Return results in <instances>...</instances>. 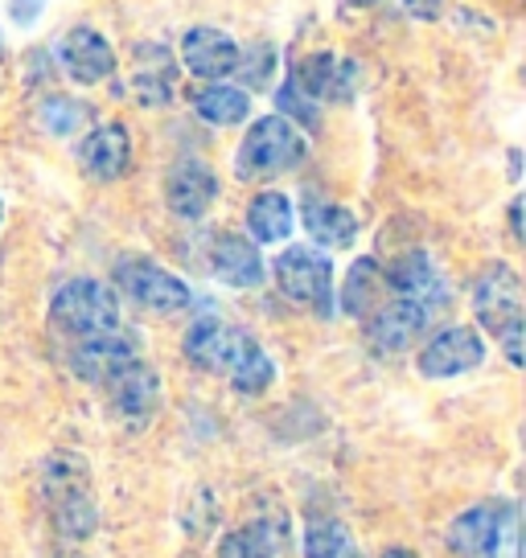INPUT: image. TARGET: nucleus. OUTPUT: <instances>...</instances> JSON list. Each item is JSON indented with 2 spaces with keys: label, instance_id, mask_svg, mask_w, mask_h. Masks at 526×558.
<instances>
[{
  "label": "nucleus",
  "instance_id": "nucleus-1",
  "mask_svg": "<svg viewBox=\"0 0 526 558\" xmlns=\"http://www.w3.org/2000/svg\"><path fill=\"white\" fill-rule=\"evenodd\" d=\"M309 153L304 132L297 123H288L284 116H263L247 128L239 157H235V173L243 181H263V177H280L288 169H297Z\"/></svg>",
  "mask_w": 526,
  "mask_h": 558
},
{
  "label": "nucleus",
  "instance_id": "nucleus-2",
  "mask_svg": "<svg viewBox=\"0 0 526 558\" xmlns=\"http://www.w3.org/2000/svg\"><path fill=\"white\" fill-rule=\"evenodd\" d=\"M50 320L67 337H99L120 329V296L99 279H67L50 300Z\"/></svg>",
  "mask_w": 526,
  "mask_h": 558
},
{
  "label": "nucleus",
  "instance_id": "nucleus-3",
  "mask_svg": "<svg viewBox=\"0 0 526 558\" xmlns=\"http://www.w3.org/2000/svg\"><path fill=\"white\" fill-rule=\"evenodd\" d=\"M276 271V283L280 292L292 304L309 308L316 316H330L334 313V263L325 251L316 246H288L280 259L272 263Z\"/></svg>",
  "mask_w": 526,
  "mask_h": 558
},
{
  "label": "nucleus",
  "instance_id": "nucleus-4",
  "mask_svg": "<svg viewBox=\"0 0 526 558\" xmlns=\"http://www.w3.org/2000/svg\"><path fill=\"white\" fill-rule=\"evenodd\" d=\"M116 283H120L128 296L153 308V313H181L190 308L193 292L186 288V279H177L174 271H165L148 259H123L116 267Z\"/></svg>",
  "mask_w": 526,
  "mask_h": 558
},
{
  "label": "nucleus",
  "instance_id": "nucleus-5",
  "mask_svg": "<svg viewBox=\"0 0 526 558\" xmlns=\"http://www.w3.org/2000/svg\"><path fill=\"white\" fill-rule=\"evenodd\" d=\"M288 78L316 104H350L358 83H362V66L350 62V58H337L330 50H316L304 53Z\"/></svg>",
  "mask_w": 526,
  "mask_h": 558
},
{
  "label": "nucleus",
  "instance_id": "nucleus-6",
  "mask_svg": "<svg viewBox=\"0 0 526 558\" xmlns=\"http://www.w3.org/2000/svg\"><path fill=\"white\" fill-rule=\"evenodd\" d=\"M474 313L493 337L523 325V283L506 263H493L481 271V279L474 283Z\"/></svg>",
  "mask_w": 526,
  "mask_h": 558
},
{
  "label": "nucleus",
  "instance_id": "nucleus-7",
  "mask_svg": "<svg viewBox=\"0 0 526 558\" xmlns=\"http://www.w3.org/2000/svg\"><path fill=\"white\" fill-rule=\"evenodd\" d=\"M58 66L71 74L74 83L83 87H99L116 74V50L99 29L91 25H74L67 34L58 37Z\"/></svg>",
  "mask_w": 526,
  "mask_h": 558
},
{
  "label": "nucleus",
  "instance_id": "nucleus-8",
  "mask_svg": "<svg viewBox=\"0 0 526 558\" xmlns=\"http://www.w3.org/2000/svg\"><path fill=\"white\" fill-rule=\"evenodd\" d=\"M481 362H486V341H481L469 325H453V329L437 332V337L420 349L423 378H456V374L477 369Z\"/></svg>",
  "mask_w": 526,
  "mask_h": 558
},
{
  "label": "nucleus",
  "instance_id": "nucleus-9",
  "mask_svg": "<svg viewBox=\"0 0 526 558\" xmlns=\"http://www.w3.org/2000/svg\"><path fill=\"white\" fill-rule=\"evenodd\" d=\"M247 349H251V337L243 329H230L223 320H214V316L190 325V332H186V357L211 374H230Z\"/></svg>",
  "mask_w": 526,
  "mask_h": 558
},
{
  "label": "nucleus",
  "instance_id": "nucleus-10",
  "mask_svg": "<svg viewBox=\"0 0 526 558\" xmlns=\"http://www.w3.org/2000/svg\"><path fill=\"white\" fill-rule=\"evenodd\" d=\"M449 542L465 558H502L514 550V518H498L493 509H469L453 522Z\"/></svg>",
  "mask_w": 526,
  "mask_h": 558
},
{
  "label": "nucleus",
  "instance_id": "nucleus-11",
  "mask_svg": "<svg viewBox=\"0 0 526 558\" xmlns=\"http://www.w3.org/2000/svg\"><path fill=\"white\" fill-rule=\"evenodd\" d=\"M437 313H428L423 304L416 300H404V296H391L386 304H379L367 320V341L379 353H404L423 329H428V320Z\"/></svg>",
  "mask_w": 526,
  "mask_h": 558
},
{
  "label": "nucleus",
  "instance_id": "nucleus-12",
  "mask_svg": "<svg viewBox=\"0 0 526 558\" xmlns=\"http://www.w3.org/2000/svg\"><path fill=\"white\" fill-rule=\"evenodd\" d=\"M132 362H136V341L120 329L99 332V337H83L71 353V369L91 386H107Z\"/></svg>",
  "mask_w": 526,
  "mask_h": 558
},
{
  "label": "nucleus",
  "instance_id": "nucleus-13",
  "mask_svg": "<svg viewBox=\"0 0 526 558\" xmlns=\"http://www.w3.org/2000/svg\"><path fill=\"white\" fill-rule=\"evenodd\" d=\"M235 62H239V41L214 25H198L181 37V66L190 70L193 78L202 83H223L235 74Z\"/></svg>",
  "mask_w": 526,
  "mask_h": 558
},
{
  "label": "nucleus",
  "instance_id": "nucleus-14",
  "mask_svg": "<svg viewBox=\"0 0 526 558\" xmlns=\"http://www.w3.org/2000/svg\"><path fill=\"white\" fill-rule=\"evenodd\" d=\"M79 165L91 181H116L128 173L132 165V136L120 120L95 123L87 132V140L79 144Z\"/></svg>",
  "mask_w": 526,
  "mask_h": 558
},
{
  "label": "nucleus",
  "instance_id": "nucleus-15",
  "mask_svg": "<svg viewBox=\"0 0 526 558\" xmlns=\"http://www.w3.org/2000/svg\"><path fill=\"white\" fill-rule=\"evenodd\" d=\"M386 288H391L395 296L423 304L428 313H440V308L449 304V288H444V279H440L437 263L428 259L423 251H407V255H399V259L391 263Z\"/></svg>",
  "mask_w": 526,
  "mask_h": 558
},
{
  "label": "nucleus",
  "instance_id": "nucleus-16",
  "mask_svg": "<svg viewBox=\"0 0 526 558\" xmlns=\"http://www.w3.org/2000/svg\"><path fill=\"white\" fill-rule=\"evenodd\" d=\"M218 197V177L206 160H181L165 177V202L177 218H202Z\"/></svg>",
  "mask_w": 526,
  "mask_h": 558
},
{
  "label": "nucleus",
  "instance_id": "nucleus-17",
  "mask_svg": "<svg viewBox=\"0 0 526 558\" xmlns=\"http://www.w3.org/2000/svg\"><path fill=\"white\" fill-rule=\"evenodd\" d=\"M177 87V62L174 53L157 46V41H141L132 50V95L144 107H160L174 99Z\"/></svg>",
  "mask_w": 526,
  "mask_h": 558
},
{
  "label": "nucleus",
  "instance_id": "nucleus-18",
  "mask_svg": "<svg viewBox=\"0 0 526 558\" xmlns=\"http://www.w3.org/2000/svg\"><path fill=\"white\" fill-rule=\"evenodd\" d=\"M211 267L227 288H255V283H263L260 246L243 239V234H218L211 246Z\"/></svg>",
  "mask_w": 526,
  "mask_h": 558
},
{
  "label": "nucleus",
  "instance_id": "nucleus-19",
  "mask_svg": "<svg viewBox=\"0 0 526 558\" xmlns=\"http://www.w3.org/2000/svg\"><path fill=\"white\" fill-rule=\"evenodd\" d=\"M111 402H116V411L123 418H148L157 411V399H160V378L153 366H144L141 357L132 362V366H123L111 383Z\"/></svg>",
  "mask_w": 526,
  "mask_h": 558
},
{
  "label": "nucleus",
  "instance_id": "nucleus-20",
  "mask_svg": "<svg viewBox=\"0 0 526 558\" xmlns=\"http://www.w3.org/2000/svg\"><path fill=\"white\" fill-rule=\"evenodd\" d=\"M304 230L316 243V251H342L358 239V218H354L346 206H334V202H304Z\"/></svg>",
  "mask_w": 526,
  "mask_h": 558
},
{
  "label": "nucleus",
  "instance_id": "nucleus-21",
  "mask_svg": "<svg viewBox=\"0 0 526 558\" xmlns=\"http://www.w3.org/2000/svg\"><path fill=\"white\" fill-rule=\"evenodd\" d=\"M292 222H297V214H292V202L276 190H263L251 197V206H247V230H251V243H284L288 234H292Z\"/></svg>",
  "mask_w": 526,
  "mask_h": 558
},
{
  "label": "nucleus",
  "instance_id": "nucleus-22",
  "mask_svg": "<svg viewBox=\"0 0 526 558\" xmlns=\"http://www.w3.org/2000/svg\"><path fill=\"white\" fill-rule=\"evenodd\" d=\"M193 111L214 128H235L251 116V95L230 83H206L202 90H193Z\"/></svg>",
  "mask_w": 526,
  "mask_h": 558
},
{
  "label": "nucleus",
  "instance_id": "nucleus-23",
  "mask_svg": "<svg viewBox=\"0 0 526 558\" xmlns=\"http://www.w3.org/2000/svg\"><path fill=\"white\" fill-rule=\"evenodd\" d=\"M383 267L374 259H358L350 267V276H346V288H342V308L350 316H370L379 308V300H383Z\"/></svg>",
  "mask_w": 526,
  "mask_h": 558
},
{
  "label": "nucleus",
  "instance_id": "nucleus-24",
  "mask_svg": "<svg viewBox=\"0 0 526 558\" xmlns=\"http://www.w3.org/2000/svg\"><path fill=\"white\" fill-rule=\"evenodd\" d=\"M284 546V525L276 522H255L247 530H235L223 538L218 558H276Z\"/></svg>",
  "mask_w": 526,
  "mask_h": 558
},
{
  "label": "nucleus",
  "instance_id": "nucleus-25",
  "mask_svg": "<svg viewBox=\"0 0 526 558\" xmlns=\"http://www.w3.org/2000/svg\"><path fill=\"white\" fill-rule=\"evenodd\" d=\"M354 550L350 530L342 522H313L304 530V558H350Z\"/></svg>",
  "mask_w": 526,
  "mask_h": 558
},
{
  "label": "nucleus",
  "instance_id": "nucleus-26",
  "mask_svg": "<svg viewBox=\"0 0 526 558\" xmlns=\"http://www.w3.org/2000/svg\"><path fill=\"white\" fill-rule=\"evenodd\" d=\"M276 62H280L276 46H263V41H255V46L239 50L235 74H239V83H243V87L263 90V87H272V78H276Z\"/></svg>",
  "mask_w": 526,
  "mask_h": 558
},
{
  "label": "nucleus",
  "instance_id": "nucleus-27",
  "mask_svg": "<svg viewBox=\"0 0 526 558\" xmlns=\"http://www.w3.org/2000/svg\"><path fill=\"white\" fill-rule=\"evenodd\" d=\"M227 378L235 383V390H239V395H263V390L272 386V378H276V366H272V357H267V353L251 341V349L239 357V366L230 369Z\"/></svg>",
  "mask_w": 526,
  "mask_h": 558
},
{
  "label": "nucleus",
  "instance_id": "nucleus-28",
  "mask_svg": "<svg viewBox=\"0 0 526 558\" xmlns=\"http://www.w3.org/2000/svg\"><path fill=\"white\" fill-rule=\"evenodd\" d=\"M276 107H280L276 116H284L288 123H297L300 132H304V128H316V120H321V104H316V99H309V95H304L292 78L276 90Z\"/></svg>",
  "mask_w": 526,
  "mask_h": 558
},
{
  "label": "nucleus",
  "instance_id": "nucleus-29",
  "mask_svg": "<svg viewBox=\"0 0 526 558\" xmlns=\"http://www.w3.org/2000/svg\"><path fill=\"white\" fill-rule=\"evenodd\" d=\"M87 120H91V111H87V104H79V99H46V104H41V123L50 128L53 136H74Z\"/></svg>",
  "mask_w": 526,
  "mask_h": 558
},
{
  "label": "nucleus",
  "instance_id": "nucleus-30",
  "mask_svg": "<svg viewBox=\"0 0 526 558\" xmlns=\"http://www.w3.org/2000/svg\"><path fill=\"white\" fill-rule=\"evenodd\" d=\"M41 13H46V0H9V17L17 21L21 29H29Z\"/></svg>",
  "mask_w": 526,
  "mask_h": 558
},
{
  "label": "nucleus",
  "instance_id": "nucleus-31",
  "mask_svg": "<svg viewBox=\"0 0 526 558\" xmlns=\"http://www.w3.org/2000/svg\"><path fill=\"white\" fill-rule=\"evenodd\" d=\"M444 4H449V0H404V9L416 21H437V17H444Z\"/></svg>",
  "mask_w": 526,
  "mask_h": 558
},
{
  "label": "nucleus",
  "instance_id": "nucleus-32",
  "mask_svg": "<svg viewBox=\"0 0 526 558\" xmlns=\"http://www.w3.org/2000/svg\"><path fill=\"white\" fill-rule=\"evenodd\" d=\"M498 341H502V349H506L510 366H523V325H514V329L498 332Z\"/></svg>",
  "mask_w": 526,
  "mask_h": 558
},
{
  "label": "nucleus",
  "instance_id": "nucleus-33",
  "mask_svg": "<svg viewBox=\"0 0 526 558\" xmlns=\"http://www.w3.org/2000/svg\"><path fill=\"white\" fill-rule=\"evenodd\" d=\"M510 230H514V239H523V202L510 206Z\"/></svg>",
  "mask_w": 526,
  "mask_h": 558
},
{
  "label": "nucleus",
  "instance_id": "nucleus-34",
  "mask_svg": "<svg viewBox=\"0 0 526 558\" xmlns=\"http://www.w3.org/2000/svg\"><path fill=\"white\" fill-rule=\"evenodd\" d=\"M383 558H420V555H411V550H404V546H395V550H386Z\"/></svg>",
  "mask_w": 526,
  "mask_h": 558
},
{
  "label": "nucleus",
  "instance_id": "nucleus-35",
  "mask_svg": "<svg viewBox=\"0 0 526 558\" xmlns=\"http://www.w3.org/2000/svg\"><path fill=\"white\" fill-rule=\"evenodd\" d=\"M346 4H354V9H370V4H379V0H346Z\"/></svg>",
  "mask_w": 526,
  "mask_h": 558
},
{
  "label": "nucleus",
  "instance_id": "nucleus-36",
  "mask_svg": "<svg viewBox=\"0 0 526 558\" xmlns=\"http://www.w3.org/2000/svg\"><path fill=\"white\" fill-rule=\"evenodd\" d=\"M0 218H4V202H0Z\"/></svg>",
  "mask_w": 526,
  "mask_h": 558
},
{
  "label": "nucleus",
  "instance_id": "nucleus-37",
  "mask_svg": "<svg viewBox=\"0 0 526 558\" xmlns=\"http://www.w3.org/2000/svg\"><path fill=\"white\" fill-rule=\"evenodd\" d=\"M350 558H362V555H350Z\"/></svg>",
  "mask_w": 526,
  "mask_h": 558
},
{
  "label": "nucleus",
  "instance_id": "nucleus-38",
  "mask_svg": "<svg viewBox=\"0 0 526 558\" xmlns=\"http://www.w3.org/2000/svg\"><path fill=\"white\" fill-rule=\"evenodd\" d=\"M0 53H4V46H0Z\"/></svg>",
  "mask_w": 526,
  "mask_h": 558
}]
</instances>
